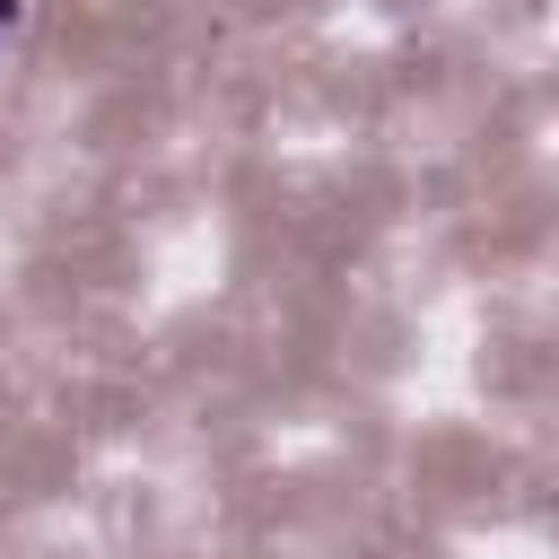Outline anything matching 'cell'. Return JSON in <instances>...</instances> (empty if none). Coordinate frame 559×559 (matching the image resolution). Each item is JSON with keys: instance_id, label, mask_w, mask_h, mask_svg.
Here are the masks:
<instances>
[{"instance_id": "obj_1", "label": "cell", "mask_w": 559, "mask_h": 559, "mask_svg": "<svg viewBox=\"0 0 559 559\" xmlns=\"http://www.w3.org/2000/svg\"><path fill=\"white\" fill-rule=\"evenodd\" d=\"M17 17H26V0H0V44L17 35Z\"/></svg>"}]
</instances>
